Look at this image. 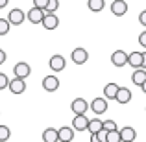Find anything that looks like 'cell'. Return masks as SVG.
<instances>
[{
  "label": "cell",
  "mask_w": 146,
  "mask_h": 142,
  "mask_svg": "<svg viewBox=\"0 0 146 142\" xmlns=\"http://www.w3.org/2000/svg\"><path fill=\"white\" fill-rule=\"evenodd\" d=\"M7 89H9L11 94H22L26 90V81L24 78H17L15 76L13 79H9V85H7Z\"/></svg>",
  "instance_id": "1"
},
{
  "label": "cell",
  "mask_w": 146,
  "mask_h": 142,
  "mask_svg": "<svg viewBox=\"0 0 146 142\" xmlns=\"http://www.w3.org/2000/svg\"><path fill=\"white\" fill-rule=\"evenodd\" d=\"M44 13H46L44 9H41V7L33 6L32 9L26 13V18H28L32 24H41V22H43V18H44Z\"/></svg>",
  "instance_id": "2"
},
{
  "label": "cell",
  "mask_w": 146,
  "mask_h": 142,
  "mask_svg": "<svg viewBox=\"0 0 146 142\" xmlns=\"http://www.w3.org/2000/svg\"><path fill=\"white\" fill-rule=\"evenodd\" d=\"M70 59H72V63H76V65H83V63H87V59H89V53H87L85 48H80L78 46V48L72 50Z\"/></svg>",
  "instance_id": "3"
},
{
  "label": "cell",
  "mask_w": 146,
  "mask_h": 142,
  "mask_svg": "<svg viewBox=\"0 0 146 142\" xmlns=\"http://www.w3.org/2000/svg\"><path fill=\"white\" fill-rule=\"evenodd\" d=\"M7 20L11 22V26H21L22 22L26 20V15H24V11L22 9H11L9 11V15H7Z\"/></svg>",
  "instance_id": "4"
},
{
  "label": "cell",
  "mask_w": 146,
  "mask_h": 142,
  "mask_svg": "<svg viewBox=\"0 0 146 142\" xmlns=\"http://www.w3.org/2000/svg\"><path fill=\"white\" fill-rule=\"evenodd\" d=\"M70 109L74 114H83V113H87V109H91V103H87V100H83V98H76L72 102Z\"/></svg>",
  "instance_id": "5"
},
{
  "label": "cell",
  "mask_w": 146,
  "mask_h": 142,
  "mask_svg": "<svg viewBox=\"0 0 146 142\" xmlns=\"http://www.w3.org/2000/svg\"><path fill=\"white\" fill-rule=\"evenodd\" d=\"M91 109L94 111V114H104L107 111V98L104 96V98H94L93 102H91Z\"/></svg>",
  "instance_id": "6"
},
{
  "label": "cell",
  "mask_w": 146,
  "mask_h": 142,
  "mask_svg": "<svg viewBox=\"0 0 146 142\" xmlns=\"http://www.w3.org/2000/svg\"><path fill=\"white\" fill-rule=\"evenodd\" d=\"M43 89L46 92H56L59 89V79L56 76H44L43 78Z\"/></svg>",
  "instance_id": "7"
},
{
  "label": "cell",
  "mask_w": 146,
  "mask_h": 142,
  "mask_svg": "<svg viewBox=\"0 0 146 142\" xmlns=\"http://www.w3.org/2000/svg\"><path fill=\"white\" fill-rule=\"evenodd\" d=\"M72 127H74V131H85V129L89 127V118L85 116V113L76 114L74 120H72Z\"/></svg>",
  "instance_id": "8"
},
{
  "label": "cell",
  "mask_w": 146,
  "mask_h": 142,
  "mask_svg": "<svg viewBox=\"0 0 146 142\" xmlns=\"http://www.w3.org/2000/svg\"><path fill=\"white\" fill-rule=\"evenodd\" d=\"M41 24H43L44 30H56L59 26V18H57L56 13H44V18Z\"/></svg>",
  "instance_id": "9"
},
{
  "label": "cell",
  "mask_w": 146,
  "mask_h": 142,
  "mask_svg": "<svg viewBox=\"0 0 146 142\" xmlns=\"http://www.w3.org/2000/svg\"><path fill=\"white\" fill-rule=\"evenodd\" d=\"M111 63L115 65V67H124V65H128V53L124 52V50H117V52H113V55H111Z\"/></svg>",
  "instance_id": "10"
},
{
  "label": "cell",
  "mask_w": 146,
  "mask_h": 142,
  "mask_svg": "<svg viewBox=\"0 0 146 142\" xmlns=\"http://www.w3.org/2000/svg\"><path fill=\"white\" fill-rule=\"evenodd\" d=\"M111 13L117 15V17H122V15L128 13V4H126V0H113V4H111Z\"/></svg>",
  "instance_id": "11"
},
{
  "label": "cell",
  "mask_w": 146,
  "mask_h": 142,
  "mask_svg": "<svg viewBox=\"0 0 146 142\" xmlns=\"http://www.w3.org/2000/svg\"><path fill=\"white\" fill-rule=\"evenodd\" d=\"M30 72H32V68H30V65L24 63V61H21V63H17L13 67V74L17 76V78H28Z\"/></svg>",
  "instance_id": "12"
},
{
  "label": "cell",
  "mask_w": 146,
  "mask_h": 142,
  "mask_svg": "<svg viewBox=\"0 0 146 142\" xmlns=\"http://www.w3.org/2000/svg\"><path fill=\"white\" fill-rule=\"evenodd\" d=\"M50 68H52L54 72H61L65 70V67H67V63H65V57L63 55H52L50 57Z\"/></svg>",
  "instance_id": "13"
},
{
  "label": "cell",
  "mask_w": 146,
  "mask_h": 142,
  "mask_svg": "<svg viewBox=\"0 0 146 142\" xmlns=\"http://www.w3.org/2000/svg\"><path fill=\"white\" fill-rule=\"evenodd\" d=\"M129 100H131V90L126 89V87H120L118 92H117V96H115V102L124 105V103H129Z\"/></svg>",
  "instance_id": "14"
},
{
  "label": "cell",
  "mask_w": 146,
  "mask_h": 142,
  "mask_svg": "<svg viewBox=\"0 0 146 142\" xmlns=\"http://www.w3.org/2000/svg\"><path fill=\"white\" fill-rule=\"evenodd\" d=\"M128 65L133 68H141L143 67V52H131L128 55Z\"/></svg>",
  "instance_id": "15"
},
{
  "label": "cell",
  "mask_w": 146,
  "mask_h": 142,
  "mask_svg": "<svg viewBox=\"0 0 146 142\" xmlns=\"http://www.w3.org/2000/svg\"><path fill=\"white\" fill-rule=\"evenodd\" d=\"M131 81L135 83V85H143V83L146 81V68H135V72H133V76H131Z\"/></svg>",
  "instance_id": "16"
},
{
  "label": "cell",
  "mask_w": 146,
  "mask_h": 142,
  "mask_svg": "<svg viewBox=\"0 0 146 142\" xmlns=\"http://www.w3.org/2000/svg\"><path fill=\"white\" fill-rule=\"evenodd\" d=\"M57 133H59V140L61 142H70V140H74V127H61V129H57Z\"/></svg>",
  "instance_id": "17"
},
{
  "label": "cell",
  "mask_w": 146,
  "mask_h": 142,
  "mask_svg": "<svg viewBox=\"0 0 146 142\" xmlns=\"http://www.w3.org/2000/svg\"><path fill=\"white\" fill-rule=\"evenodd\" d=\"M120 139L124 140V142H133V140L137 139L135 129H133V127H122L120 129Z\"/></svg>",
  "instance_id": "18"
},
{
  "label": "cell",
  "mask_w": 146,
  "mask_h": 142,
  "mask_svg": "<svg viewBox=\"0 0 146 142\" xmlns=\"http://www.w3.org/2000/svg\"><path fill=\"white\" fill-rule=\"evenodd\" d=\"M118 89H120V87H118L117 83H107V85L104 87V96H106L107 100H115V96H117Z\"/></svg>",
  "instance_id": "19"
},
{
  "label": "cell",
  "mask_w": 146,
  "mask_h": 142,
  "mask_svg": "<svg viewBox=\"0 0 146 142\" xmlns=\"http://www.w3.org/2000/svg\"><path fill=\"white\" fill-rule=\"evenodd\" d=\"M43 140L44 142H57V140H59V133H57V129L48 127L46 131L43 133Z\"/></svg>",
  "instance_id": "20"
},
{
  "label": "cell",
  "mask_w": 146,
  "mask_h": 142,
  "mask_svg": "<svg viewBox=\"0 0 146 142\" xmlns=\"http://www.w3.org/2000/svg\"><path fill=\"white\" fill-rule=\"evenodd\" d=\"M102 127H104V122L100 120V118H93V120H89V127H87V131H89V133H98Z\"/></svg>",
  "instance_id": "21"
},
{
  "label": "cell",
  "mask_w": 146,
  "mask_h": 142,
  "mask_svg": "<svg viewBox=\"0 0 146 142\" xmlns=\"http://www.w3.org/2000/svg\"><path fill=\"white\" fill-rule=\"evenodd\" d=\"M87 6H89L91 11H94V13H96V11H102L104 9L106 2H104V0H89V2H87Z\"/></svg>",
  "instance_id": "22"
},
{
  "label": "cell",
  "mask_w": 146,
  "mask_h": 142,
  "mask_svg": "<svg viewBox=\"0 0 146 142\" xmlns=\"http://www.w3.org/2000/svg\"><path fill=\"white\" fill-rule=\"evenodd\" d=\"M106 142H122L120 139V131L118 129H111V131H107V139Z\"/></svg>",
  "instance_id": "23"
},
{
  "label": "cell",
  "mask_w": 146,
  "mask_h": 142,
  "mask_svg": "<svg viewBox=\"0 0 146 142\" xmlns=\"http://www.w3.org/2000/svg\"><path fill=\"white\" fill-rule=\"evenodd\" d=\"M9 28H11V22L7 18H0V35L9 33Z\"/></svg>",
  "instance_id": "24"
},
{
  "label": "cell",
  "mask_w": 146,
  "mask_h": 142,
  "mask_svg": "<svg viewBox=\"0 0 146 142\" xmlns=\"http://www.w3.org/2000/svg\"><path fill=\"white\" fill-rule=\"evenodd\" d=\"M59 7V0H48L46 7H44V11L46 13H56V9Z\"/></svg>",
  "instance_id": "25"
},
{
  "label": "cell",
  "mask_w": 146,
  "mask_h": 142,
  "mask_svg": "<svg viewBox=\"0 0 146 142\" xmlns=\"http://www.w3.org/2000/svg\"><path fill=\"white\" fill-rule=\"evenodd\" d=\"M9 137H11V131H9V127H6V125H0V142H6V140H9Z\"/></svg>",
  "instance_id": "26"
},
{
  "label": "cell",
  "mask_w": 146,
  "mask_h": 142,
  "mask_svg": "<svg viewBox=\"0 0 146 142\" xmlns=\"http://www.w3.org/2000/svg\"><path fill=\"white\" fill-rule=\"evenodd\" d=\"M7 85H9V78H7L4 72H0V90L7 89Z\"/></svg>",
  "instance_id": "27"
},
{
  "label": "cell",
  "mask_w": 146,
  "mask_h": 142,
  "mask_svg": "<svg viewBox=\"0 0 146 142\" xmlns=\"http://www.w3.org/2000/svg\"><path fill=\"white\" fill-rule=\"evenodd\" d=\"M104 129H106V131L117 129V122H115V120H104Z\"/></svg>",
  "instance_id": "28"
},
{
  "label": "cell",
  "mask_w": 146,
  "mask_h": 142,
  "mask_svg": "<svg viewBox=\"0 0 146 142\" xmlns=\"http://www.w3.org/2000/svg\"><path fill=\"white\" fill-rule=\"evenodd\" d=\"M46 4H48V0H33V6L41 7V9H44V7H46Z\"/></svg>",
  "instance_id": "29"
},
{
  "label": "cell",
  "mask_w": 146,
  "mask_h": 142,
  "mask_svg": "<svg viewBox=\"0 0 146 142\" xmlns=\"http://www.w3.org/2000/svg\"><path fill=\"white\" fill-rule=\"evenodd\" d=\"M139 44H141L143 48H146V32H143V33L139 35Z\"/></svg>",
  "instance_id": "30"
},
{
  "label": "cell",
  "mask_w": 146,
  "mask_h": 142,
  "mask_svg": "<svg viewBox=\"0 0 146 142\" xmlns=\"http://www.w3.org/2000/svg\"><path fill=\"white\" fill-rule=\"evenodd\" d=\"M139 22L143 26H146V9L144 11H141V15H139Z\"/></svg>",
  "instance_id": "31"
},
{
  "label": "cell",
  "mask_w": 146,
  "mask_h": 142,
  "mask_svg": "<svg viewBox=\"0 0 146 142\" xmlns=\"http://www.w3.org/2000/svg\"><path fill=\"white\" fill-rule=\"evenodd\" d=\"M6 52H4V50L2 48H0V65H4V63H6Z\"/></svg>",
  "instance_id": "32"
},
{
  "label": "cell",
  "mask_w": 146,
  "mask_h": 142,
  "mask_svg": "<svg viewBox=\"0 0 146 142\" xmlns=\"http://www.w3.org/2000/svg\"><path fill=\"white\" fill-rule=\"evenodd\" d=\"M6 6H7V0H0V9H4Z\"/></svg>",
  "instance_id": "33"
},
{
  "label": "cell",
  "mask_w": 146,
  "mask_h": 142,
  "mask_svg": "<svg viewBox=\"0 0 146 142\" xmlns=\"http://www.w3.org/2000/svg\"><path fill=\"white\" fill-rule=\"evenodd\" d=\"M143 68H146V52H143Z\"/></svg>",
  "instance_id": "34"
},
{
  "label": "cell",
  "mask_w": 146,
  "mask_h": 142,
  "mask_svg": "<svg viewBox=\"0 0 146 142\" xmlns=\"http://www.w3.org/2000/svg\"><path fill=\"white\" fill-rule=\"evenodd\" d=\"M141 89H143V92H144V94H146V81H144V83H143V85H141Z\"/></svg>",
  "instance_id": "35"
}]
</instances>
